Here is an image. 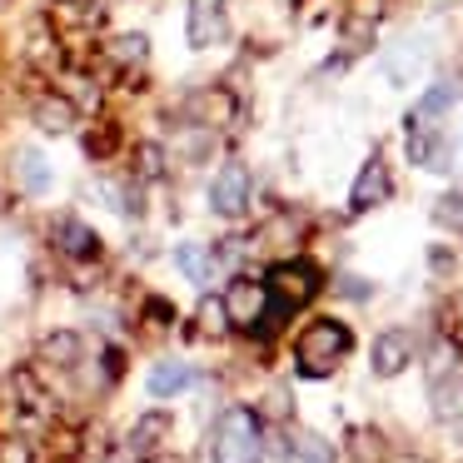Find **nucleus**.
<instances>
[{"instance_id": "1", "label": "nucleus", "mask_w": 463, "mask_h": 463, "mask_svg": "<svg viewBox=\"0 0 463 463\" xmlns=\"http://www.w3.org/2000/svg\"><path fill=\"white\" fill-rule=\"evenodd\" d=\"M354 354V329L344 319H309L294 339V364L304 379H329Z\"/></svg>"}, {"instance_id": "2", "label": "nucleus", "mask_w": 463, "mask_h": 463, "mask_svg": "<svg viewBox=\"0 0 463 463\" xmlns=\"http://www.w3.org/2000/svg\"><path fill=\"white\" fill-rule=\"evenodd\" d=\"M210 463H264V423L250 403H230L214 419Z\"/></svg>"}, {"instance_id": "3", "label": "nucleus", "mask_w": 463, "mask_h": 463, "mask_svg": "<svg viewBox=\"0 0 463 463\" xmlns=\"http://www.w3.org/2000/svg\"><path fill=\"white\" fill-rule=\"evenodd\" d=\"M224 314H230V329L240 334H264L274 319V304H269V289H264V279H250V274H234L230 284H224Z\"/></svg>"}, {"instance_id": "4", "label": "nucleus", "mask_w": 463, "mask_h": 463, "mask_svg": "<svg viewBox=\"0 0 463 463\" xmlns=\"http://www.w3.org/2000/svg\"><path fill=\"white\" fill-rule=\"evenodd\" d=\"M264 289H269L274 314H294V309H304V304L324 289V274L314 269L309 260H279L269 269V279H264Z\"/></svg>"}, {"instance_id": "5", "label": "nucleus", "mask_w": 463, "mask_h": 463, "mask_svg": "<svg viewBox=\"0 0 463 463\" xmlns=\"http://www.w3.org/2000/svg\"><path fill=\"white\" fill-rule=\"evenodd\" d=\"M250 200H254V175L244 160H224L210 180V210L220 220H244L250 214Z\"/></svg>"}, {"instance_id": "6", "label": "nucleus", "mask_w": 463, "mask_h": 463, "mask_svg": "<svg viewBox=\"0 0 463 463\" xmlns=\"http://www.w3.org/2000/svg\"><path fill=\"white\" fill-rule=\"evenodd\" d=\"M429 65H433V51H429V41H423V35L393 41L389 51L379 55V71H383V80H389L393 90H409L413 80H423V75H429Z\"/></svg>"}, {"instance_id": "7", "label": "nucleus", "mask_w": 463, "mask_h": 463, "mask_svg": "<svg viewBox=\"0 0 463 463\" xmlns=\"http://www.w3.org/2000/svg\"><path fill=\"white\" fill-rule=\"evenodd\" d=\"M389 200H393V170H389L383 155H369L364 170L354 175V184H349V214H369Z\"/></svg>"}, {"instance_id": "8", "label": "nucleus", "mask_w": 463, "mask_h": 463, "mask_svg": "<svg viewBox=\"0 0 463 463\" xmlns=\"http://www.w3.org/2000/svg\"><path fill=\"white\" fill-rule=\"evenodd\" d=\"M184 115H190V125H200V130H224V125H234V115H240V100H234V90H224V85H204V90H194L190 100H184Z\"/></svg>"}, {"instance_id": "9", "label": "nucleus", "mask_w": 463, "mask_h": 463, "mask_svg": "<svg viewBox=\"0 0 463 463\" xmlns=\"http://www.w3.org/2000/svg\"><path fill=\"white\" fill-rule=\"evenodd\" d=\"M413 359H419V344H413L409 329H383L369 349V369L379 373V379H399Z\"/></svg>"}, {"instance_id": "10", "label": "nucleus", "mask_w": 463, "mask_h": 463, "mask_svg": "<svg viewBox=\"0 0 463 463\" xmlns=\"http://www.w3.org/2000/svg\"><path fill=\"white\" fill-rule=\"evenodd\" d=\"M230 0H190V25H184V35H190L194 51H210V45L230 41V11H224Z\"/></svg>"}, {"instance_id": "11", "label": "nucleus", "mask_w": 463, "mask_h": 463, "mask_svg": "<svg viewBox=\"0 0 463 463\" xmlns=\"http://www.w3.org/2000/svg\"><path fill=\"white\" fill-rule=\"evenodd\" d=\"M194 383H200V369H194L190 359H155L145 389H150V399H180Z\"/></svg>"}, {"instance_id": "12", "label": "nucleus", "mask_w": 463, "mask_h": 463, "mask_svg": "<svg viewBox=\"0 0 463 463\" xmlns=\"http://www.w3.org/2000/svg\"><path fill=\"white\" fill-rule=\"evenodd\" d=\"M429 403H433V419H439L443 429L463 433V373L458 369L429 383Z\"/></svg>"}, {"instance_id": "13", "label": "nucleus", "mask_w": 463, "mask_h": 463, "mask_svg": "<svg viewBox=\"0 0 463 463\" xmlns=\"http://www.w3.org/2000/svg\"><path fill=\"white\" fill-rule=\"evenodd\" d=\"M35 359L51 364V369H80L85 364V334L80 329H55L35 344Z\"/></svg>"}, {"instance_id": "14", "label": "nucleus", "mask_w": 463, "mask_h": 463, "mask_svg": "<svg viewBox=\"0 0 463 463\" xmlns=\"http://www.w3.org/2000/svg\"><path fill=\"white\" fill-rule=\"evenodd\" d=\"M51 234H55V250H61L65 260H95V254H100V240H95V230L80 214H61Z\"/></svg>"}, {"instance_id": "15", "label": "nucleus", "mask_w": 463, "mask_h": 463, "mask_svg": "<svg viewBox=\"0 0 463 463\" xmlns=\"http://www.w3.org/2000/svg\"><path fill=\"white\" fill-rule=\"evenodd\" d=\"M175 269H180V279H190L194 289H210L220 274H214V250L204 240H184L175 244Z\"/></svg>"}, {"instance_id": "16", "label": "nucleus", "mask_w": 463, "mask_h": 463, "mask_svg": "<svg viewBox=\"0 0 463 463\" xmlns=\"http://www.w3.org/2000/svg\"><path fill=\"white\" fill-rule=\"evenodd\" d=\"M170 429H175V423H170V413H165V409H155V413H145V419L130 429V439H125V449H130L135 458H150V453H160V449H165V439H170Z\"/></svg>"}, {"instance_id": "17", "label": "nucleus", "mask_w": 463, "mask_h": 463, "mask_svg": "<svg viewBox=\"0 0 463 463\" xmlns=\"http://www.w3.org/2000/svg\"><path fill=\"white\" fill-rule=\"evenodd\" d=\"M15 175H21V190H25V194H45V190L55 184L51 155H45V150H31V145L15 155Z\"/></svg>"}, {"instance_id": "18", "label": "nucleus", "mask_w": 463, "mask_h": 463, "mask_svg": "<svg viewBox=\"0 0 463 463\" xmlns=\"http://www.w3.org/2000/svg\"><path fill=\"white\" fill-rule=\"evenodd\" d=\"M105 61H110L115 71H140V65L150 61V41H145L140 31H125L105 45Z\"/></svg>"}, {"instance_id": "19", "label": "nucleus", "mask_w": 463, "mask_h": 463, "mask_svg": "<svg viewBox=\"0 0 463 463\" xmlns=\"http://www.w3.org/2000/svg\"><path fill=\"white\" fill-rule=\"evenodd\" d=\"M35 120H41V130L65 135V130H75L80 110H75V105L65 100V95H41V100H35Z\"/></svg>"}, {"instance_id": "20", "label": "nucleus", "mask_w": 463, "mask_h": 463, "mask_svg": "<svg viewBox=\"0 0 463 463\" xmlns=\"http://www.w3.org/2000/svg\"><path fill=\"white\" fill-rule=\"evenodd\" d=\"M194 334H204V339H224V334H230V314H224L220 294H204L200 299V309H194Z\"/></svg>"}, {"instance_id": "21", "label": "nucleus", "mask_w": 463, "mask_h": 463, "mask_svg": "<svg viewBox=\"0 0 463 463\" xmlns=\"http://www.w3.org/2000/svg\"><path fill=\"white\" fill-rule=\"evenodd\" d=\"M349 458L354 463H389V443L379 429H354L349 433Z\"/></svg>"}, {"instance_id": "22", "label": "nucleus", "mask_w": 463, "mask_h": 463, "mask_svg": "<svg viewBox=\"0 0 463 463\" xmlns=\"http://www.w3.org/2000/svg\"><path fill=\"white\" fill-rule=\"evenodd\" d=\"M433 224L463 240V190H449V194H439V200H433Z\"/></svg>"}, {"instance_id": "23", "label": "nucleus", "mask_w": 463, "mask_h": 463, "mask_svg": "<svg viewBox=\"0 0 463 463\" xmlns=\"http://www.w3.org/2000/svg\"><path fill=\"white\" fill-rule=\"evenodd\" d=\"M175 150H180L190 165H204V155L214 150V135H210V130H200V125H184L180 140H175Z\"/></svg>"}, {"instance_id": "24", "label": "nucleus", "mask_w": 463, "mask_h": 463, "mask_svg": "<svg viewBox=\"0 0 463 463\" xmlns=\"http://www.w3.org/2000/svg\"><path fill=\"white\" fill-rule=\"evenodd\" d=\"M294 458L299 463H334V449L319 433H299V439H294Z\"/></svg>"}, {"instance_id": "25", "label": "nucleus", "mask_w": 463, "mask_h": 463, "mask_svg": "<svg viewBox=\"0 0 463 463\" xmlns=\"http://www.w3.org/2000/svg\"><path fill=\"white\" fill-rule=\"evenodd\" d=\"M0 463H35V449L25 439H11V443H0Z\"/></svg>"}, {"instance_id": "26", "label": "nucleus", "mask_w": 463, "mask_h": 463, "mask_svg": "<svg viewBox=\"0 0 463 463\" xmlns=\"http://www.w3.org/2000/svg\"><path fill=\"white\" fill-rule=\"evenodd\" d=\"M140 170L145 175H165V150H160V145H145V150H140Z\"/></svg>"}, {"instance_id": "27", "label": "nucleus", "mask_w": 463, "mask_h": 463, "mask_svg": "<svg viewBox=\"0 0 463 463\" xmlns=\"http://www.w3.org/2000/svg\"><path fill=\"white\" fill-rule=\"evenodd\" d=\"M339 294H349V299H369L373 284H364V279H354V274H344V279H339Z\"/></svg>"}, {"instance_id": "28", "label": "nucleus", "mask_w": 463, "mask_h": 463, "mask_svg": "<svg viewBox=\"0 0 463 463\" xmlns=\"http://www.w3.org/2000/svg\"><path fill=\"white\" fill-rule=\"evenodd\" d=\"M458 145H463V125H458Z\"/></svg>"}, {"instance_id": "29", "label": "nucleus", "mask_w": 463, "mask_h": 463, "mask_svg": "<svg viewBox=\"0 0 463 463\" xmlns=\"http://www.w3.org/2000/svg\"><path fill=\"white\" fill-rule=\"evenodd\" d=\"M145 463H165V458H145Z\"/></svg>"}, {"instance_id": "30", "label": "nucleus", "mask_w": 463, "mask_h": 463, "mask_svg": "<svg viewBox=\"0 0 463 463\" xmlns=\"http://www.w3.org/2000/svg\"><path fill=\"white\" fill-rule=\"evenodd\" d=\"M65 5H71V0H65Z\"/></svg>"}]
</instances>
